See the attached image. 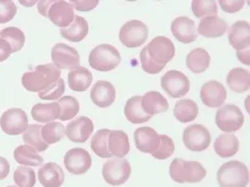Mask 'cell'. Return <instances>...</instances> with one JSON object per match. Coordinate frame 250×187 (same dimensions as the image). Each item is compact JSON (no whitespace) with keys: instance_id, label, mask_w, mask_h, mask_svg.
I'll use <instances>...</instances> for the list:
<instances>
[{"instance_id":"cell-2","label":"cell","mask_w":250,"mask_h":187,"mask_svg":"<svg viewBox=\"0 0 250 187\" xmlns=\"http://www.w3.org/2000/svg\"><path fill=\"white\" fill-rule=\"evenodd\" d=\"M61 71L54 63L36 66L22 77L23 87L32 93H40L60 79Z\"/></svg>"},{"instance_id":"cell-41","label":"cell","mask_w":250,"mask_h":187,"mask_svg":"<svg viewBox=\"0 0 250 187\" xmlns=\"http://www.w3.org/2000/svg\"><path fill=\"white\" fill-rule=\"evenodd\" d=\"M65 93V82L60 78L54 84L47 87L43 91L38 93L39 97L42 100H57L61 98L63 94Z\"/></svg>"},{"instance_id":"cell-23","label":"cell","mask_w":250,"mask_h":187,"mask_svg":"<svg viewBox=\"0 0 250 187\" xmlns=\"http://www.w3.org/2000/svg\"><path fill=\"white\" fill-rule=\"evenodd\" d=\"M228 31V24L218 16L202 19L197 32L205 37H219Z\"/></svg>"},{"instance_id":"cell-13","label":"cell","mask_w":250,"mask_h":187,"mask_svg":"<svg viewBox=\"0 0 250 187\" xmlns=\"http://www.w3.org/2000/svg\"><path fill=\"white\" fill-rule=\"evenodd\" d=\"M64 164L69 173L81 175L87 172L91 168V155L83 148H72L65 154Z\"/></svg>"},{"instance_id":"cell-35","label":"cell","mask_w":250,"mask_h":187,"mask_svg":"<svg viewBox=\"0 0 250 187\" xmlns=\"http://www.w3.org/2000/svg\"><path fill=\"white\" fill-rule=\"evenodd\" d=\"M111 133L110 129H101L92 137L90 146L93 152L102 158H111L113 155L108 149V140Z\"/></svg>"},{"instance_id":"cell-31","label":"cell","mask_w":250,"mask_h":187,"mask_svg":"<svg viewBox=\"0 0 250 187\" xmlns=\"http://www.w3.org/2000/svg\"><path fill=\"white\" fill-rule=\"evenodd\" d=\"M199 114V107L192 99H181L173 109V115L183 124L192 122Z\"/></svg>"},{"instance_id":"cell-21","label":"cell","mask_w":250,"mask_h":187,"mask_svg":"<svg viewBox=\"0 0 250 187\" xmlns=\"http://www.w3.org/2000/svg\"><path fill=\"white\" fill-rule=\"evenodd\" d=\"M116 91L111 82L99 81L93 86L90 93L92 102L100 108H107L115 100Z\"/></svg>"},{"instance_id":"cell-50","label":"cell","mask_w":250,"mask_h":187,"mask_svg":"<svg viewBox=\"0 0 250 187\" xmlns=\"http://www.w3.org/2000/svg\"><path fill=\"white\" fill-rule=\"evenodd\" d=\"M20 4L23 5V6H26V7H30V6H33L35 4H37L36 1H32V2H27V1H20Z\"/></svg>"},{"instance_id":"cell-40","label":"cell","mask_w":250,"mask_h":187,"mask_svg":"<svg viewBox=\"0 0 250 187\" xmlns=\"http://www.w3.org/2000/svg\"><path fill=\"white\" fill-rule=\"evenodd\" d=\"M13 180L18 187H34L36 184L35 170L31 168L20 166L14 171Z\"/></svg>"},{"instance_id":"cell-37","label":"cell","mask_w":250,"mask_h":187,"mask_svg":"<svg viewBox=\"0 0 250 187\" xmlns=\"http://www.w3.org/2000/svg\"><path fill=\"white\" fill-rule=\"evenodd\" d=\"M0 37L7 40L12 48V53L19 52L23 49L24 42H25V36L23 31L14 26L6 27L1 30Z\"/></svg>"},{"instance_id":"cell-3","label":"cell","mask_w":250,"mask_h":187,"mask_svg":"<svg viewBox=\"0 0 250 187\" xmlns=\"http://www.w3.org/2000/svg\"><path fill=\"white\" fill-rule=\"evenodd\" d=\"M207 175L205 167L197 161L175 158L170 165V176L179 184H195L202 182Z\"/></svg>"},{"instance_id":"cell-11","label":"cell","mask_w":250,"mask_h":187,"mask_svg":"<svg viewBox=\"0 0 250 187\" xmlns=\"http://www.w3.org/2000/svg\"><path fill=\"white\" fill-rule=\"evenodd\" d=\"M0 128L10 136H17L28 128V119L22 109L7 110L0 118Z\"/></svg>"},{"instance_id":"cell-18","label":"cell","mask_w":250,"mask_h":187,"mask_svg":"<svg viewBox=\"0 0 250 187\" xmlns=\"http://www.w3.org/2000/svg\"><path fill=\"white\" fill-rule=\"evenodd\" d=\"M47 17L58 27L67 28L73 22L75 13L69 2L55 1L48 11Z\"/></svg>"},{"instance_id":"cell-43","label":"cell","mask_w":250,"mask_h":187,"mask_svg":"<svg viewBox=\"0 0 250 187\" xmlns=\"http://www.w3.org/2000/svg\"><path fill=\"white\" fill-rule=\"evenodd\" d=\"M17 7L11 0H0V23H7L12 21L16 15Z\"/></svg>"},{"instance_id":"cell-28","label":"cell","mask_w":250,"mask_h":187,"mask_svg":"<svg viewBox=\"0 0 250 187\" xmlns=\"http://www.w3.org/2000/svg\"><path fill=\"white\" fill-rule=\"evenodd\" d=\"M211 57L207 51L203 48H196L187 56L186 64L188 70L196 74H201L209 68Z\"/></svg>"},{"instance_id":"cell-34","label":"cell","mask_w":250,"mask_h":187,"mask_svg":"<svg viewBox=\"0 0 250 187\" xmlns=\"http://www.w3.org/2000/svg\"><path fill=\"white\" fill-rule=\"evenodd\" d=\"M42 126L41 125H30L23 132V142L26 145L33 147L38 152H45L49 148V145L46 143L42 136Z\"/></svg>"},{"instance_id":"cell-16","label":"cell","mask_w":250,"mask_h":187,"mask_svg":"<svg viewBox=\"0 0 250 187\" xmlns=\"http://www.w3.org/2000/svg\"><path fill=\"white\" fill-rule=\"evenodd\" d=\"M134 140L137 149L140 152L150 153L151 155L159 149L161 136L155 129L143 127L134 132Z\"/></svg>"},{"instance_id":"cell-9","label":"cell","mask_w":250,"mask_h":187,"mask_svg":"<svg viewBox=\"0 0 250 187\" xmlns=\"http://www.w3.org/2000/svg\"><path fill=\"white\" fill-rule=\"evenodd\" d=\"M183 142L192 152H203L211 143V134L202 125H191L184 130Z\"/></svg>"},{"instance_id":"cell-5","label":"cell","mask_w":250,"mask_h":187,"mask_svg":"<svg viewBox=\"0 0 250 187\" xmlns=\"http://www.w3.org/2000/svg\"><path fill=\"white\" fill-rule=\"evenodd\" d=\"M121 63L118 50L110 44H101L95 47L89 55V65L98 71H111Z\"/></svg>"},{"instance_id":"cell-29","label":"cell","mask_w":250,"mask_h":187,"mask_svg":"<svg viewBox=\"0 0 250 187\" xmlns=\"http://www.w3.org/2000/svg\"><path fill=\"white\" fill-rule=\"evenodd\" d=\"M227 83L230 90L236 93H245L250 88V73L249 70L235 68L228 73Z\"/></svg>"},{"instance_id":"cell-45","label":"cell","mask_w":250,"mask_h":187,"mask_svg":"<svg viewBox=\"0 0 250 187\" xmlns=\"http://www.w3.org/2000/svg\"><path fill=\"white\" fill-rule=\"evenodd\" d=\"M69 3L73 7V9L78 12H90L99 5L100 2L97 0L96 1H94V0H83V1L76 0V1H70Z\"/></svg>"},{"instance_id":"cell-33","label":"cell","mask_w":250,"mask_h":187,"mask_svg":"<svg viewBox=\"0 0 250 187\" xmlns=\"http://www.w3.org/2000/svg\"><path fill=\"white\" fill-rule=\"evenodd\" d=\"M14 159L17 163L31 167H38L43 164V158L33 147L29 145H20L13 152Z\"/></svg>"},{"instance_id":"cell-22","label":"cell","mask_w":250,"mask_h":187,"mask_svg":"<svg viewBox=\"0 0 250 187\" xmlns=\"http://www.w3.org/2000/svg\"><path fill=\"white\" fill-rule=\"evenodd\" d=\"M141 104L144 112L151 117L165 112L170 108L166 97L157 91L145 94L144 96H142Z\"/></svg>"},{"instance_id":"cell-48","label":"cell","mask_w":250,"mask_h":187,"mask_svg":"<svg viewBox=\"0 0 250 187\" xmlns=\"http://www.w3.org/2000/svg\"><path fill=\"white\" fill-rule=\"evenodd\" d=\"M54 2H55L54 0H44V1L37 2V4H38V11L43 17H47L48 11H49L50 7L54 4Z\"/></svg>"},{"instance_id":"cell-15","label":"cell","mask_w":250,"mask_h":187,"mask_svg":"<svg viewBox=\"0 0 250 187\" xmlns=\"http://www.w3.org/2000/svg\"><path fill=\"white\" fill-rule=\"evenodd\" d=\"M94 124L88 117L80 116L68 123L66 128V136L75 143H83L91 137Z\"/></svg>"},{"instance_id":"cell-10","label":"cell","mask_w":250,"mask_h":187,"mask_svg":"<svg viewBox=\"0 0 250 187\" xmlns=\"http://www.w3.org/2000/svg\"><path fill=\"white\" fill-rule=\"evenodd\" d=\"M160 82L163 90L173 98L185 96L190 89L188 78L178 70H169L162 76Z\"/></svg>"},{"instance_id":"cell-26","label":"cell","mask_w":250,"mask_h":187,"mask_svg":"<svg viewBox=\"0 0 250 187\" xmlns=\"http://www.w3.org/2000/svg\"><path fill=\"white\" fill-rule=\"evenodd\" d=\"M89 31V26L87 21L78 15H75L73 22L67 28H61L60 34L61 36L72 42L82 41Z\"/></svg>"},{"instance_id":"cell-25","label":"cell","mask_w":250,"mask_h":187,"mask_svg":"<svg viewBox=\"0 0 250 187\" xmlns=\"http://www.w3.org/2000/svg\"><path fill=\"white\" fill-rule=\"evenodd\" d=\"M109 152L117 158H123L129 152V140L122 130H111L108 140Z\"/></svg>"},{"instance_id":"cell-20","label":"cell","mask_w":250,"mask_h":187,"mask_svg":"<svg viewBox=\"0 0 250 187\" xmlns=\"http://www.w3.org/2000/svg\"><path fill=\"white\" fill-rule=\"evenodd\" d=\"M38 177L39 182L44 187H60L65 180L63 169L55 162L42 165L39 169Z\"/></svg>"},{"instance_id":"cell-44","label":"cell","mask_w":250,"mask_h":187,"mask_svg":"<svg viewBox=\"0 0 250 187\" xmlns=\"http://www.w3.org/2000/svg\"><path fill=\"white\" fill-rule=\"evenodd\" d=\"M222 11L228 13H235L243 9L245 1L243 0H220L218 1Z\"/></svg>"},{"instance_id":"cell-4","label":"cell","mask_w":250,"mask_h":187,"mask_svg":"<svg viewBox=\"0 0 250 187\" xmlns=\"http://www.w3.org/2000/svg\"><path fill=\"white\" fill-rule=\"evenodd\" d=\"M216 180L220 187H247L250 184V171L245 164L232 160L220 167Z\"/></svg>"},{"instance_id":"cell-12","label":"cell","mask_w":250,"mask_h":187,"mask_svg":"<svg viewBox=\"0 0 250 187\" xmlns=\"http://www.w3.org/2000/svg\"><path fill=\"white\" fill-rule=\"evenodd\" d=\"M51 56L58 70H74L80 67L79 53L66 43H57L52 48Z\"/></svg>"},{"instance_id":"cell-1","label":"cell","mask_w":250,"mask_h":187,"mask_svg":"<svg viewBox=\"0 0 250 187\" xmlns=\"http://www.w3.org/2000/svg\"><path fill=\"white\" fill-rule=\"evenodd\" d=\"M175 56V47L169 37L158 36L154 37L140 53L144 71L158 74Z\"/></svg>"},{"instance_id":"cell-46","label":"cell","mask_w":250,"mask_h":187,"mask_svg":"<svg viewBox=\"0 0 250 187\" xmlns=\"http://www.w3.org/2000/svg\"><path fill=\"white\" fill-rule=\"evenodd\" d=\"M12 54V48L10 43L4 38L0 37V63L6 61Z\"/></svg>"},{"instance_id":"cell-49","label":"cell","mask_w":250,"mask_h":187,"mask_svg":"<svg viewBox=\"0 0 250 187\" xmlns=\"http://www.w3.org/2000/svg\"><path fill=\"white\" fill-rule=\"evenodd\" d=\"M236 56H237V57H238L240 62H242V63L245 64V65L250 66V49H247V50H244V51L237 52V53H236Z\"/></svg>"},{"instance_id":"cell-47","label":"cell","mask_w":250,"mask_h":187,"mask_svg":"<svg viewBox=\"0 0 250 187\" xmlns=\"http://www.w3.org/2000/svg\"><path fill=\"white\" fill-rule=\"evenodd\" d=\"M10 169H11V167H10L9 161L6 158L0 156V181L8 177L10 173Z\"/></svg>"},{"instance_id":"cell-19","label":"cell","mask_w":250,"mask_h":187,"mask_svg":"<svg viewBox=\"0 0 250 187\" xmlns=\"http://www.w3.org/2000/svg\"><path fill=\"white\" fill-rule=\"evenodd\" d=\"M228 39L237 52L250 49V25L247 21H237L228 29Z\"/></svg>"},{"instance_id":"cell-27","label":"cell","mask_w":250,"mask_h":187,"mask_svg":"<svg viewBox=\"0 0 250 187\" xmlns=\"http://www.w3.org/2000/svg\"><path fill=\"white\" fill-rule=\"evenodd\" d=\"M214 149L216 154L221 158L231 157L238 152V139L229 133L221 134L216 139Z\"/></svg>"},{"instance_id":"cell-17","label":"cell","mask_w":250,"mask_h":187,"mask_svg":"<svg viewBox=\"0 0 250 187\" xmlns=\"http://www.w3.org/2000/svg\"><path fill=\"white\" fill-rule=\"evenodd\" d=\"M171 30L173 37L185 44L194 42L198 38L195 22L186 16L175 18L171 23Z\"/></svg>"},{"instance_id":"cell-42","label":"cell","mask_w":250,"mask_h":187,"mask_svg":"<svg viewBox=\"0 0 250 187\" xmlns=\"http://www.w3.org/2000/svg\"><path fill=\"white\" fill-rule=\"evenodd\" d=\"M161 136V141L159 145V149L152 154L153 157L159 160H165L171 155L174 152V142L171 140L170 137L167 135H160Z\"/></svg>"},{"instance_id":"cell-38","label":"cell","mask_w":250,"mask_h":187,"mask_svg":"<svg viewBox=\"0 0 250 187\" xmlns=\"http://www.w3.org/2000/svg\"><path fill=\"white\" fill-rule=\"evenodd\" d=\"M57 103L60 107V114L58 118L61 121L71 120L80 112L79 101L71 95H66L59 98Z\"/></svg>"},{"instance_id":"cell-6","label":"cell","mask_w":250,"mask_h":187,"mask_svg":"<svg viewBox=\"0 0 250 187\" xmlns=\"http://www.w3.org/2000/svg\"><path fill=\"white\" fill-rule=\"evenodd\" d=\"M245 123V116L241 109L233 104L220 107L216 113L217 128L226 133L238 131Z\"/></svg>"},{"instance_id":"cell-14","label":"cell","mask_w":250,"mask_h":187,"mask_svg":"<svg viewBox=\"0 0 250 187\" xmlns=\"http://www.w3.org/2000/svg\"><path fill=\"white\" fill-rule=\"evenodd\" d=\"M200 96L204 105L209 108H218L226 101L227 91L221 82L209 81L202 86Z\"/></svg>"},{"instance_id":"cell-30","label":"cell","mask_w":250,"mask_h":187,"mask_svg":"<svg viewBox=\"0 0 250 187\" xmlns=\"http://www.w3.org/2000/svg\"><path fill=\"white\" fill-rule=\"evenodd\" d=\"M142 96L134 95L130 97L125 103L124 112L125 116L132 124H143L146 123L152 117L146 114L141 104Z\"/></svg>"},{"instance_id":"cell-7","label":"cell","mask_w":250,"mask_h":187,"mask_svg":"<svg viewBox=\"0 0 250 187\" xmlns=\"http://www.w3.org/2000/svg\"><path fill=\"white\" fill-rule=\"evenodd\" d=\"M147 38V26L139 20H132L124 23L119 32L121 43L127 48L142 46L146 43Z\"/></svg>"},{"instance_id":"cell-39","label":"cell","mask_w":250,"mask_h":187,"mask_svg":"<svg viewBox=\"0 0 250 187\" xmlns=\"http://www.w3.org/2000/svg\"><path fill=\"white\" fill-rule=\"evenodd\" d=\"M191 9L199 19L214 17L217 14V3L215 0H193Z\"/></svg>"},{"instance_id":"cell-24","label":"cell","mask_w":250,"mask_h":187,"mask_svg":"<svg viewBox=\"0 0 250 187\" xmlns=\"http://www.w3.org/2000/svg\"><path fill=\"white\" fill-rule=\"evenodd\" d=\"M68 86L75 92H84L93 82V75L84 67H78L69 71L68 75Z\"/></svg>"},{"instance_id":"cell-8","label":"cell","mask_w":250,"mask_h":187,"mask_svg":"<svg viewBox=\"0 0 250 187\" xmlns=\"http://www.w3.org/2000/svg\"><path fill=\"white\" fill-rule=\"evenodd\" d=\"M131 174V167L125 158H114L104 163L103 176L106 183L117 187L124 185Z\"/></svg>"},{"instance_id":"cell-32","label":"cell","mask_w":250,"mask_h":187,"mask_svg":"<svg viewBox=\"0 0 250 187\" xmlns=\"http://www.w3.org/2000/svg\"><path fill=\"white\" fill-rule=\"evenodd\" d=\"M60 114V107L57 102L49 104L38 103L33 106L31 110V115L35 121L42 124L54 122Z\"/></svg>"},{"instance_id":"cell-36","label":"cell","mask_w":250,"mask_h":187,"mask_svg":"<svg viewBox=\"0 0 250 187\" xmlns=\"http://www.w3.org/2000/svg\"><path fill=\"white\" fill-rule=\"evenodd\" d=\"M42 136L48 145L56 144L66 136V128L59 122L48 123L42 127Z\"/></svg>"},{"instance_id":"cell-51","label":"cell","mask_w":250,"mask_h":187,"mask_svg":"<svg viewBox=\"0 0 250 187\" xmlns=\"http://www.w3.org/2000/svg\"><path fill=\"white\" fill-rule=\"evenodd\" d=\"M16 187L15 186H10V187Z\"/></svg>"}]
</instances>
